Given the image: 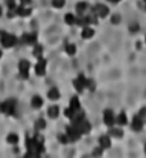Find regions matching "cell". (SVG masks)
Here are the masks:
<instances>
[{
    "mask_svg": "<svg viewBox=\"0 0 146 158\" xmlns=\"http://www.w3.org/2000/svg\"><path fill=\"white\" fill-rule=\"evenodd\" d=\"M136 30H137V25H135V26L132 25V26H131V31H132V32H136Z\"/></svg>",
    "mask_w": 146,
    "mask_h": 158,
    "instance_id": "cell-37",
    "label": "cell"
},
{
    "mask_svg": "<svg viewBox=\"0 0 146 158\" xmlns=\"http://www.w3.org/2000/svg\"><path fill=\"white\" fill-rule=\"evenodd\" d=\"M145 152H146V146H145Z\"/></svg>",
    "mask_w": 146,
    "mask_h": 158,
    "instance_id": "cell-42",
    "label": "cell"
},
{
    "mask_svg": "<svg viewBox=\"0 0 146 158\" xmlns=\"http://www.w3.org/2000/svg\"><path fill=\"white\" fill-rule=\"evenodd\" d=\"M86 8H87V4L83 3V2H81V3L77 4V7H76V10L78 12V14H82L85 10H86Z\"/></svg>",
    "mask_w": 146,
    "mask_h": 158,
    "instance_id": "cell-18",
    "label": "cell"
},
{
    "mask_svg": "<svg viewBox=\"0 0 146 158\" xmlns=\"http://www.w3.org/2000/svg\"><path fill=\"white\" fill-rule=\"evenodd\" d=\"M64 113H66V116L67 117H69V118H73V116H74V111L72 109V108H67L66 111H64Z\"/></svg>",
    "mask_w": 146,
    "mask_h": 158,
    "instance_id": "cell-28",
    "label": "cell"
},
{
    "mask_svg": "<svg viewBox=\"0 0 146 158\" xmlns=\"http://www.w3.org/2000/svg\"><path fill=\"white\" fill-rule=\"evenodd\" d=\"M0 14H2V8H0Z\"/></svg>",
    "mask_w": 146,
    "mask_h": 158,
    "instance_id": "cell-39",
    "label": "cell"
},
{
    "mask_svg": "<svg viewBox=\"0 0 146 158\" xmlns=\"http://www.w3.org/2000/svg\"><path fill=\"white\" fill-rule=\"evenodd\" d=\"M78 80L81 81V84H82L83 86H86V84H87V80L85 79V76H83V75H79V76H78Z\"/></svg>",
    "mask_w": 146,
    "mask_h": 158,
    "instance_id": "cell-32",
    "label": "cell"
},
{
    "mask_svg": "<svg viewBox=\"0 0 146 158\" xmlns=\"http://www.w3.org/2000/svg\"><path fill=\"white\" fill-rule=\"evenodd\" d=\"M72 126L77 130V131L82 135V134H87L91 130V125L85 121V119H79V121H72Z\"/></svg>",
    "mask_w": 146,
    "mask_h": 158,
    "instance_id": "cell-1",
    "label": "cell"
},
{
    "mask_svg": "<svg viewBox=\"0 0 146 158\" xmlns=\"http://www.w3.org/2000/svg\"><path fill=\"white\" fill-rule=\"evenodd\" d=\"M92 35H94V30L90 29V27H85L83 31H82V37L83 39H90Z\"/></svg>",
    "mask_w": 146,
    "mask_h": 158,
    "instance_id": "cell-16",
    "label": "cell"
},
{
    "mask_svg": "<svg viewBox=\"0 0 146 158\" xmlns=\"http://www.w3.org/2000/svg\"><path fill=\"white\" fill-rule=\"evenodd\" d=\"M0 41H2L3 46L10 48V46H14L15 45L17 39H15V36L8 34V32H2V34H0Z\"/></svg>",
    "mask_w": 146,
    "mask_h": 158,
    "instance_id": "cell-2",
    "label": "cell"
},
{
    "mask_svg": "<svg viewBox=\"0 0 146 158\" xmlns=\"http://www.w3.org/2000/svg\"><path fill=\"white\" fill-rule=\"evenodd\" d=\"M142 118L140 117V116H136L133 118V121H132V129L135 130V131H140V130L142 129Z\"/></svg>",
    "mask_w": 146,
    "mask_h": 158,
    "instance_id": "cell-10",
    "label": "cell"
},
{
    "mask_svg": "<svg viewBox=\"0 0 146 158\" xmlns=\"http://www.w3.org/2000/svg\"><path fill=\"white\" fill-rule=\"evenodd\" d=\"M117 122L119 123V125H126V123H127V116H126L124 113H121L119 116H118Z\"/></svg>",
    "mask_w": 146,
    "mask_h": 158,
    "instance_id": "cell-21",
    "label": "cell"
},
{
    "mask_svg": "<svg viewBox=\"0 0 146 158\" xmlns=\"http://www.w3.org/2000/svg\"><path fill=\"white\" fill-rule=\"evenodd\" d=\"M21 3H22V5H27L31 3V0H21Z\"/></svg>",
    "mask_w": 146,
    "mask_h": 158,
    "instance_id": "cell-36",
    "label": "cell"
},
{
    "mask_svg": "<svg viewBox=\"0 0 146 158\" xmlns=\"http://www.w3.org/2000/svg\"><path fill=\"white\" fill-rule=\"evenodd\" d=\"M86 86H89L90 90H94L95 89V84H94L92 80H87V84H86Z\"/></svg>",
    "mask_w": 146,
    "mask_h": 158,
    "instance_id": "cell-30",
    "label": "cell"
},
{
    "mask_svg": "<svg viewBox=\"0 0 146 158\" xmlns=\"http://www.w3.org/2000/svg\"><path fill=\"white\" fill-rule=\"evenodd\" d=\"M22 40L24 44H28V45H32V44H35L36 42V35L35 34H24L23 36H22Z\"/></svg>",
    "mask_w": 146,
    "mask_h": 158,
    "instance_id": "cell-9",
    "label": "cell"
},
{
    "mask_svg": "<svg viewBox=\"0 0 146 158\" xmlns=\"http://www.w3.org/2000/svg\"><path fill=\"white\" fill-rule=\"evenodd\" d=\"M79 100H78V98L77 96H73L72 99H71V107L69 108H72V109L74 111V112H77L78 109H79Z\"/></svg>",
    "mask_w": 146,
    "mask_h": 158,
    "instance_id": "cell-13",
    "label": "cell"
},
{
    "mask_svg": "<svg viewBox=\"0 0 146 158\" xmlns=\"http://www.w3.org/2000/svg\"><path fill=\"white\" fill-rule=\"evenodd\" d=\"M138 116L141 117V118H146V107L142 108V109L140 111V114H138Z\"/></svg>",
    "mask_w": 146,
    "mask_h": 158,
    "instance_id": "cell-33",
    "label": "cell"
},
{
    "mask_svg": "<svg viewBox=\"0 0 146 158\" xmlns=\"http://www.w3.org/2000/svg\"><path fill=\"white\" fill-rule=\"evenodd\" d=\"M45 68H46V61H45V59H42V58L40 57V58H39V63H37V64H36V67H35L36 73L39 75V76L45 75Z\"/></svg>",
    "mask_w": 146,
    "mask_h": 158,
    "instance_id": "cell-6",
    "label": "cell"
},
{
    "mask_svg": "<svg viewBox=\"0 0 146 158\" xmlns=\"http://www.w3.org/2000/svg\"><path fill=\"white\" fill-rule=\"evenodd\" d=\"M7 140H8L9 144H17L18 143V136L15 135V134H10L8 138H7Z\"/></svg>",
    "mask_w": 146,
    "mask_h": 158,
    "instance_id": "cell-19",
    "label": "cell"
},
{
    "mask_svg": "<svg viewBox=\"0 0 146 158\" xmlns=\"http://www.w3.org/2000/svg\"><path fill=\"white\" fill-rule=\"evenodd\" d=\"M59 140H60L62 141V143H67V136L66 135H59Z\"/></svg>",
    "mask_w": 146,
    "mask_h": 158,
    "instance_id": "cell-35",
    "label": "cell"
},
{
    "mask_svg": "<svg viewBox=\"0 0 146 158\" xmlns=\"http://www.w3.org/2000/svg\"><path fill=\"white\" fill-rule=\"evenodd\" d=\"M114 2H119V0H114Z\"/></svg>",
    "mask_w": 146,
    "mask_h": 158,
    "instance_id": "cell-41",
    "label": "cell"
},
{
    "mask_svg": "<svg viewBox=\"0 0 146 158\" xmlns=\"http://www.w3.org/2000/svg\"><path fill=\"white\" fill-rule=\"evenodd\" d=\"M14 108H15V102L14 100H7V102L2 103V106H0L2 112L7 113V114H13L14 113Z\"/></svg>",
    "mask_w": 146,
    "mask_h": 158,
    "instance_id": "cell-3",
    "label": "cell"
},
{
    "mask_svg": "<svg viewBox=\"0 0 146 158\" xmlns=\"http://www.w3.org/2000/svg\"><path fill=\"white\" fill-rule=\"evenodd\" d=\"M104 122L106 123V126H113L114 125V114L110 109H106L104 112Z\"/></svg>",
    "mask_w": 146,
    "mask_h": 158,
    "instance_id": "cell-8",
    "label": "cell"
},
{
    "mask_svg": "<svg viewBox=\"0 0 146 158\" xmlns=\"http://www.w3.org/2000/svg\"><path fill=\"white\" fill-rule=\"evenodd\" d=\"M66 52L69 54V55H73V54L76 53V46H74L73 44H68V45L66 46Z\"/></svg>",
    "mask_w": 146,
    "mask_h": 158,
    "instance_id": "cell-23",
    "label": "cell"
},
{
    "mask_svg": "<svg viewBox=\"0 0 146 158\" xmlns=\"http://www.w3.org/2000/svg\"><path fill=\"white\" fill-rule=\"evenodd\" d=\"M100 153H101V149H97L94 152V156H100Z\"/></svg>",
    "mask_w": 146,
    "mask_h": 158,
    "instance_id": "cell-38",
    "label": "cell"
},
{
    "mask_svg": "<svg viewBox=\"0 0 146 158\" xmlns=\"http://www.w3.org/2000/svg\"><path fill=\"white\" fill-rule=\"evenodd\" d=\"M15 13H17L18 15H22V17H26V15H28L31 13V9H24L23 5H21V7L17 8V12Z\"/></svg>",
    "mask_w": 146,
    "mask_h": 158,
    "instance_id": "cell-15",
    "label": "cell"
},
{
    "mask_svg": "<svg viewBox=\"0 0 146 158\" xmlns=\"http://www.w3.org/2000/svg\"><path fill=\"white\" fill-rule=\"evenodd\" d=\"M76 23L77 25H79V26H86L89 23V19H87V17H79L78 19H76Z\"/></svg>",
    "mask_w": 146,
    "mask_h": 158,
    "instance_id": "cell-22",
    "label": "cell"
},
{
    "mask_svg": "<svg viewBox=\"0 0 146 158\" xmlns=\"http://www.w3.org/2000/svg\"><path fill=\"white\" fill-rule=\"evenodd\" d=\"M28 69H30V62L28 61H21L19 62V72L24 79L28 77Z\"/></svg>",
    "mask_w": 146,
    "mask_h": 158,
    "instance_id": "cell-5",
    "label": "cell"
},
{
    "mask_svg": "<svg viewBox=\"0 0 146 158\" xmlns=\"http://www.w3.org/2000/svg\"><path fill=\"white\" fill-rule=\"evenodd\" d=\"M0 57H2V50H0Z\"/></svg>",
    "mask_w": 146,
    "mask_h": 158,
    "instance_id": "cell-40",
    "label": "cell"
},
{
    "mask_svg": "<svg viewBox=\"0 0 146 158\" xmlns=\"http://www.w3.org/2000/svg\"><path fill=\"white\" fill-rule=\"evenodd\" d=\"M31 104H32V107H35V108H40L42 106V99L40 96H34V98H32V100H31Z\"/></svg>",
    "mask_w": 146,
    "mask_h": 158,
    "instance_id": "cell-17",
    "label": "cell"
},
{
    "mask_svg": "<svg viewBox=\"0 0 146 158\" xmlns=\"http://www.w3.org/2000/svg\"><path fill=\"white\" fill-rule=\"evenodd\" d=\"M64 4H66L64 0H53V7L55 8H63Z\"/></svg>",
    "mask_w": 146,
    "mask_h": 158,
    "instance_id": "cell-24",
    "label": "cell"
},
{
    "mask_svg": "<svg viewBox=\"0 0 146 158\" xmlns=\"http://www.w3.org/2000/svg\"><path fill=\"white\" fill-rule=\"evenodd\" d=\"M66 22L68 25H74L76 23V17H74L73 14H71V13L66 14Z\"/></svg>",
    "mask_w": 146,
    "mask_h": 158,
    "instance_id": "cell-20",
    "label": "cell"
},
{
    "mask_svg": "<svg viewBox=\"0 0 146 158\" xmlns=\"http://www.w3.org/2000/svg\"><path fill=\"white\" fill-rule=\"evenodd\" d=\"M7 4H8V8L9 9H14V7H15V2H14V0H7Z\"/></svg>",
    "mask_w": 146,
    "mask_h": 158,
    "instance_id": "cell-31",
    "label": "cell"
},
{
    "mask_svg": "<svg viewBox=\"0 0 146 158\" xmlns=\"http://www.w3.org/2000/svg\"><path fill=\"white\" fill-rule=\"evenodd\" d=\"M119 22V15H113L112 17V23H118Z\"/></svg>",
    "mask_w": 146,
    "mask_h": 158,
    "instance_id": "cell-34",
    "label": "cell"
},
{
    "mask_svg": "<svg viewBox=\"0 0 146 158\" xmlns=\"http://www.w3.org/2000/svg\"><path fill=\"white\" fill-rule=\"evenodd\" d=\"M73 85H74V88L77 89V91H82V90H83V88H85V86H83L82 84H81V81H79L78 79L73 81Z\"/></svg>",
    "mask_w": 146,
    "mask_h": 158,
    "instance_id": "cell-25",
    "label": "cell"
},
{
    "mask_svg": "<svg viewBox=\"0 0 146 158\" xmlns=\"http://www.w3.org/2000/svg\"><path fill=\"white\" fill-rule=\"evenodd\" d=\"M47 96H49V99H51V100H57V99H59V96H60V94H59L58 89L53 88V89L49 90V94H47Z\"/></svg>",
    "mask_w": 146,
    "mask_h": 158,
    "instance_id": "cell-11",
    "label": "cell"
},
{
    "mask_svg": "<svg viewBox=\"0 0 146 158\" xmlns=\"http://www.w3.org/2000/svg\"><path fill=\"white\" fill-rule=\"evenodd\" d=\"M110 134L113 135V136H115V138H122V130H118V129H114V130H112L110 131Z\"/></svg>",
    "mask_w": 146,
    "mask_h": 158,
    "instance_id": "cell-27",
    "label": "cell"
},
{
    "mask_svg": "<svg viewBox=\"0 0 146 158\" xmlns=\"http://www.w3.org/2000/svg\"><path fill=\"white\" fill-rule=\"evenodd\" d=\"M94 12L96 13V15L104 18V17L108 15V13H109V9H108V7H105V5H102V4H97L95 7V9H94Z\"/></svg>",
    "mask_w": 146,
    "mask_h": 158,
    "instance_id": "cell-4",
    "label": "cell"
},
{
    "mask_svg": "<svg viewBox=\"0 0 146 158\" xmlns=\"http://www.w3.org/2000/svg\"><path fill=\"white\" fill-rule=\"evenodd\" d=\"M67 135H68V138L69 140H72V141H76V140H78L79 139V136L81 134L76 130L73 126H68L67 127Z\"/></svg>",
    "mask_w": 146,
    "mask_h": 158,
    "instance_id": "cell-7",
    "label": "cell"
},
{
    "mask_svg": "<svg viewBox=\"0 0 146 158\" xmlns=\"http://www.w3.org/2000/svg\"><path fill=\"white\" fill-rule=\"evenodd\" d=\"M100 145H101V148H104V149H106V148H109L110 146V139H109V136H101L100 138Z\"/></svg>",
    "mask_w": 146,
    "mask_h": 158,
    "instance_id": "cell-12",
    "label": "cell"
},
{
    "mask_svg": "<svg viewBox=\"0 0 146 158\" xmlns=\"http://www.w3.org/2000/svg\"><path fill=\"white\" fill-rule=\"evenodd\" d=\"M49 116H50L51 118H57L59 116V108L57 106H53L49 108Z\"/></svg>",
    "mask_w": 146,
    "mask_h": 158,
    "instance_id": "cell-14",
    "label": "cell"
},
{
    "mask_svg": "<svg viewBox=\"0 0 146 158\" xmlns=\"http://www.w3.org/2000/svg\"><path fill=\"white\" fill-rule=\"evenodd\" d=\"M36 126H37V129H45V121L44 119H39Z\"/></svg>",
    "mask_w": 146,
    "mask_h": 158,
    "instance_id": "cell-29",
    "label": "cell"
},
{
    "mask_svg": "<svg viewBox=\"0 0 146 158\" xmlns=\"http://www.w3.org/2000/svg\"><path fill=\"white\" fill-rule=\"evenodd\" d=\"M41 54H42V46H41V45H36V46H35L34 55L37 57V58H40V57H41Z\"/></svg>",
    "mask_w": 146,
    "mask_h": 158,
    "instance_id": "cell-26",
    "label": "cell"
}]
</instances>
